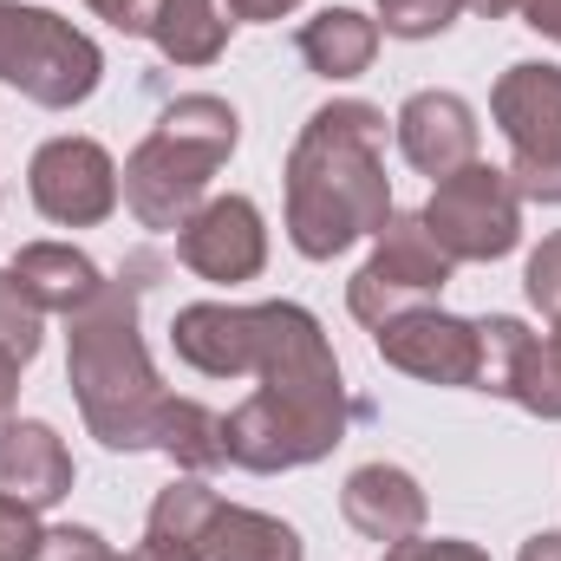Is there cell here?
Listing matches in <instances>:
<instances>
[{
	"label": "cell",
	"instance_id": "6da1fadb",
	"mask_svg": "<svg viewBox=\"0 0 561 561\" xmlns=\"http://www.w3.org/2000/svg\"><path fill=\"white\" fill-rule=\"evenodd\" d=\"M249 379L262 386L222 419V444L236 470L280 477V470H307L333 457V444L353 424V399H346L327 327L300 300H275V333Z\"/></svg>",
	"mask_w": 561,
	"mask_h": 561
},
{
	"label": "cell",
	"instance_id": "7a4b0ae2",
	"mask_svg": "<svg viewBox=\"0 0 561 561\" xmlns=\"http://www.w3.org/2000/svg\"><path fill=\"white\" fill-rule=\"evenodd\" d=\"M287 242L307 262H333L379 236L392 216L386 176V112L366 99L320 105L287 150Z\"/></svg>",
	"mask_w": 561,
	"mask_h": 561
},
{
	"label": "cell",
	"instance_id": "3957f363",
	"mask_svg": "<svg viewBox=\"0 0 561 561\" xmlns=\"http://www.w3.org/2000/svg\"><path fill=\"white\" fill-rule=\"evenodd\" d=\"M157 275L150 255H131L118 280H105V294L66 320V386L79 399L85 431L105 450H157L163 419L176 405V392L157 379L150 346H144L138 307L144 287Z\"/></svg>",
	"mask_w": 561,
	"mask_h": 561
},
{
	"label": "cell",
	"instance_id": "277c9868",
	"mask_svg": "<svg viewBox=\"0 0 561 561\" xmlns=\"http://www.w3.org/2000/svg\"><path fill=\"white\" fill-rule=\"evenodd\" d=\"M236 144H242V118H236L229 99H216V92L170 99L163 118L144 131V144L118 170L131 216L144 229H157V236H176L209 203V183L236 157Z\"/></svg>",
	"mask_w": 561,
	"mask_h": 561
},
{
	"label": "cell",
	"instance_id": "5b68a950",
	"mask_svg": "<svg viewBox=\"0 0 561 561\" xmlns=\"http://www.w3.org/2000/svg\"><path fill=\"white\" fill-rule=\"evenodd\" d=\"M99 79H105V53L92 33H79L53 7L0 0V85L33 99L39 112H72L99 92Z\"/></svg>",
	"mask_w": 561,
	"mask_h": 561
},
{
	"label": "cell",
	"instance_id": "8992f818",
	"mask_svg": "<svg viewBox=\"0 0 561 561\" xmlns=\"http://www.w3.org/2000/svg\"><path fill=\"white\" fill-rule=\"evenodd\" d=\"M490 118L510 138V183L523 203H561V66L516 59L496 92Z\"/></svg>",
	"mask_w": 561,
	"mask_h": 561
},
{
	"label": "cell",
	"instance_id": "52a82bcc",
	"mask_svg": "<svg viewBox=\"0 0 561 561\" xmlns=\"http://www.w3.org/2000/svg\"><path fill=\"white\" fill-rule=\"evenodd\" d=\"M419 216L457 268L463 262H503L523 242V196H516L510 170H496L483 157L450 170V176H437V190H431V203Z\"/></svg>",
	"mask_w": 561,
	"mask_h": 561
},
{
	"label": "cell",
	"instance_id": "ba28073f",
	"mask_svg": "<svg viewBox=\"0 0 561 561\" xmlns=\"http://www.w3.org/2000/svg\"><path fill=\"white\" fill-rule=\"evenodd\" d=\"M373 242L379 249L366 255V268L346 280V307H353L359 327H379V320H392L405 307H431L457 275V262L437 249V236L424 229L419 209H392Z\"/></svg>",
	"mask_w": 561,
	"mask_h": 561
},
{
	"label": "cell",
	"instance_id": "9c48e42d",
	"mask_svg": "<svg viewBox=\"0 0 561 561\" xmlns=\"http://www.w3.org/2000/svg\"><path fill=\"white\" fill-rule=\"evenodd\" d=\"M26 190H33V209L59 229H92L118 209L125 183H118V163L99 138H46L26 163Z\"/></svg>",
	"mask_w": 561,
	"mask_h": 561
},
{
	"label": "cell",
	"instance_id": "30bf717a",
	"mask_svg": "<svg viewBox=\"0 0 561 561\" xmlns=\"http://www.w3.org/2000/svg\"><path fill=\"white\" fill-rule=\"evenodd\" d=\"M373 346H379V359H386L392 373H405V379H424V386H470V392H477V359H483L477 320H457V313H444L437 300L379 320V327H373Z\"/></svg>",
	"mask_w": 561,
	"mask_h": 561
},
{
	"label": "cell",
	"instance_id": "8fae6325",
	"mask_svg": "<svg viewBox=\"0 0 561 561\" xmlns=\"http://www.w3.org/2000/svg\"><path fill=\"white\" fill-rule=\"evenodd\" d=\"M176 262L190 275L236 287L268 268V222L255 209V196H209L183 229H176Z\"/></svg>",
	"mask_w": 561,
	"mask_h": 561
},
{
	"label": "cell",
	"instance_id": "7c38bea8",
	"mask_svg": "<svg viewBox=\"0 0 561 561\" xmlns=\"http://www.w3.org/2000/svg\"><path fill=\"white\" fill-rule=\"evenodd\" d=\"M392 138H399V150H405V163L437 183V176L477 163V138H483V125H477V105H470V99L431 85V92H412V99L399 105Z\"/></svg>",
	"mask_w": 561,
	"mask_h": 561
},
{
	"label": "cell",
	"instance_id": "4fadbf2b",
	"mask_svg": "<svg viewBox=\"0 0 561 561\" xmlns=\"http://www.w3.org/2000/svg\"><path fill=\"white\" fill-rule=\"evenodd\" d=\"M79 483V463L66 450V437L46 419H7L0 424V496L26 503V510H53L66 503Z\"/></svg>",
	"mask_w": 561,
	"mask_h": 561
},
{
	"label": "cell",
	"instance_id": "5bb4252c",
	"mask_svg": "<svg viewBox=\"0 0 561 561\" xmlns=\"http://www.w3.org/2000/svg\"><path fill=\"white\" fill-rule=\"evenodd\" d=\"M340 516L366 536V542H412L424 536V516H431V496L419 490L412 470L399 463H359L340 490Z\"/></svg>",
	"mask_w": 561,
	"mask_h": 561
},
{
	"label": "cell",
	"instance_id": "9a60e30c",
	"mask_svg": "<svg viewBox=\"0 0 561 561\" xmlns=\"http://www.w3.org/2000/svg\"><path fill=\"white\" fill-rule=\"evenodd\" d=\"M7 268H13V275H20V287L39 300V313H59V320L85 313V307L105 294L99 262H92L85 249H72V242H26Z\"/></svg>",
	"mask_w": 561,
	"mask_h": 561
},
{
	"label": "cell",
	"instance_id": "2e32d148",
	"mask_svg": "<svg viewBox=\"0 0 561 561\" xmlns=\"http://www.w3.org/2000/svg\"><path fill=\"white\" fill-rule=\"evenodd\" d=\"M196 561H307V542L294 523H280L268 510L249 503H216L203 523Z\"/></svg>",
	"mask_w": 561,
	"mask_h": 561
},
{
	"label": "cell",
	"instance_id": "e0dca14e",
	"mask_svg": "<svg viewBox=\"0 0 561 561\" xmlns=\"http://www.w3.org/2000/svg\"><path fill=\"white\" fill-rule=\"evenodd\" d=\"M294 46H300L307 72H320V79H359L379 59V20H366L359 7H320L313 20H300Z\"/></svg>",
	"mask_w": 561,
	"mask_h": 561
},
{
	"label": "cell",
	"instance_id": "ac0fdd59",
	"mask_svg": "<svg viewBox=\"0 0 561 561\" xmlns=\"http://www.w3.org/2000/svg\"><path fill=\"white\" fill-rule=\"evenodd\" d=\"M229 7L222 0H163L150 20V39L170 66H216L229 46Z\"/></svg>",
	"mask_w": 561,
	"mask_h": 561
},
{
	"label": "cell",
	"instance_id": "d6986e66",
	"mask_svg": "<svg viewBox=\"0 0 561 561\" xmlns=\"http://www.w3.org/2000/svg\"><path fill=\"white\" fill-rule=\"evenodd\" d=\"M39 340H46L39 300L20 287L13 268H0V424L13 419V386H20V373L39 359Z\"/></svg>",
	"mask_w": 561,
	"mask_h": 561
},
{
	"label": "cell",
	"instance_id": "ffe728a7",
	"mask_svg": "<svg viewBox=\"0 0 561 561\" xmlns=\"http://www.w3.org/2000/svg\"><path fill=\"white\" fill-rule=\"evenodd\" d=\"M157 450L183 470V477H209L216 463H229V444H222V412H209L203 399H176Z\"/></svg>",
	"mask_w": 561,
	"mask_h": 561
},
{
	"label": "cell",
	"instance_id": "44dd1931",
	"mask_svg": "<svg viewBox=\"0 0 561 561\" xmlns=\"http://www.w3.org/2000/svg\"><path fill=\"white\" fill-rule=\"evenodd\" d=\"M510 405H523L529 419H542V424H561V320H556V333L523 346L516 379H510Z\"/></svg>",
	"mask_w": 561,
	"mask_h": 561
},
{
	"label": "cell",
	"instance_id": "7402d4cb",
	"mask_svg": "<svg viewBox=\"0 0 561 561\" xmlns=\"http://www.w3.org/2000/svg\"><path fill=\"white\" fill-rule=\"evenodd\" d=\"M477 340H483V359H477V392H496V399H510V379H516V359H523V346L536 340L516 313H483L477 320Z\"/></svg>",
	"mask_w": 561,
	"mask_h": 561
},
{
	"label": "cell",
	"instance_id": "603a6c76",
	"mask_svg": "<svg viewBox=\"0 0 561 561\" xmlns=\"http://www.w3.org/2000/svg\"><path fill=\"white\" fill-rule=\"evenodd\" d=\"M463 13V0H379V33L392 39H437L450 33Z\"/></svg>",
	"mask_w": 561,
	"mask_h": 561
},
{
	"label": "cell",
	"instance_id": "cb8c5ba5",
	"mask_svg": "<svg viewBox=\"0 0 561 561\" xmlns=\"http://www.w3.org/2000/svg\"><path fill=\"white\" fill-rule=\"evenodd\" d=\"M523 294H529V307H542L549 320H561V229L556 236H542V249L529 255V268H523Z\"/></svg>",
	"mask_w": 561,
	"mask_h": 561
},
{
	"label": "cell",
	"instance_id": "d4e9b609",
	"mask_svg": "<svg viewBox=\"0 0 561 561\" xmlns=\"http://www.w3.org/2000/svg\"><path fill=\"white\" fill-rule=\"evenodd\" d=\"M33 561H125L99 529H79V523H59V529H46L39 536V556Z\"/></svg>",
	"mask_w": 561,
	"mask_h": 561
},
{
	"label": "cell",
	"instance_id": "484cf974",
	"mask_svg": "<svg viewBox=\"0 0 561 561\" xmlns=\"http://www.w3.org/2000/svg\"><path fill=\"white\" fill-rule=\"evenodd\" d=\"M39 510H26V503H13V496H0V561H33L39 556Z\"/></svg>",
	"mask_w": 561,
	"mask_h": 561
},
{
	"label": "cell",
	"instance_id": "4316f807",
	"mask_svg": "<svg viewBox=\"0 0 561 561\" xmlns=\"http://www.w3.org/2000/svg\"><path fill=\"white\" fill-rule=\"evenodd\" d=\"M386 561H490V556L463 536H412V542H392Z\"/></svg>",
	"mask_w": 561,
	"mask_h": 561
},
{
	"label": "cell",
	"instance_id": "83f0119b",
	"mask_svg": "<svg viewBox=\"0 0 561 561\" xmlns=\"http://www.w3.org/2000/svg\"><path fill=\"white\" fill-rule=\"evenodd\" d=\"M105 26H118V33H144L150 39V20H157V7L163 0H85Z\"/></svg>",
	"mask_w": 561,
	"mask_h": 561
},
{
	"label": "cell",
	"instance_id": "f1b7e54d",
	"mask_svg": "<svg viewBox=\"0 0 561 561\" xmlns=\"http://www.w3.org/2000/svg\"><path fill=\"white\" fill-rule=\"evenodd\" d=\"M125 561H196V549H190V542H176V536H157V529H144V542H138Z\"/></svg>",
	"mask_w": 561,
	"mask_h": 561
},
{
	"label": "cell",
	"instance_id": "f546056e",
	"mask_svg": "<svg viewBox=\"0 0 561 561\" xmlns=\"http://www.w3.org/2000/svg\"><path fill=\"white\" fill-rule=\"evenodd\" d=\"M229 7V20H249V26H268V20H280V13H294L300 0H222Z\"/></svg>",
	"mask_w": 561,
	"mask_h": 561
},
{
	"label": "cell",
	"instance_id": "4dcf8cb0",
	"mask_svg": "<svg viewBox=\"0 0 561 561\" xmlns=\"http://www.w3.org/2000/svg\"><path fill=\"white\" fill-rule=\"evenodd\" d=\"M516 7H523V26H536L542 39L561 46V0H516Z\"/></svg>",
	"mask_w": 561,
	"mask_h": 561
},
{
	"label": "cell",
	"instance_id": "1f68e13d",
	"mask_svg": "<svg viewBox=\"0 0 561 561\" xmlns=\"http://www.w3.org/2000/svg\"><path fill=\"white\" fill-rule=\"evenodd\" d=\"M516 561H561V529H536L529 542H523V556Z\"/></svg>",
	"mask_w": 561,
	"mask_h": 561
},
{
	"label": "cell",
	"instance_id": "d6a6232c",
	"mask_svg": "<svg viewBox=\"0 0 561 561\" xmlns=\"http://www.w3.org/2000/svg\"><path fill=\"white\" fill-rule=\"evenodd\" d=\"M463 7H477V13H483V20H503V13H510V7H516V0H463Z\"/></svg>",
	"mask_w": 561,
	"mask_h": 561
}]
</instances>
